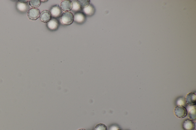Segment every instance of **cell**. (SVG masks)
<instances>
[{"instance_id":"obj_1","label":"cell","mask_w":196,"mask_h":130,"mask_svg":"<svg viewBox=\"0 0 196 130\" xmlns=\"http://www.w3.org/2000/svg\"><path fill=\"white\" fill-rule=\"evenodd\" d=\"M74 15L72 12H65L61 16V20L62 24L66 25H70L73 23Z\"/></svg>"},{"instance_id":"obj_2","label":"cell","mask_w":196,"mask_h":130,"mask_svg":"<svg viewBox=\"0 0 196 130\" xmlns=\"http://www.w3.org/2000/svg\"><path fill=\"white\" fill-rule=\"evenodd\" d=\"M175 115L178 118H185L187 115V110L185 107L181 106H178L174 110Z\"/></svg>"},{"instance_id":"obj_3","label":"cell","mask_w":196,"mask_h":130,"mask_svg":"<svg viewBox=\"0 0 196 130\" xmlns=\"http://www.w3.org/2000/svg\"><path fill=\"white\" fill-rule=\"evenodd\" d=\"M196 95L195 93H189L186 96L185 102L189 106H195L196 105Z\"/></svg>"},{"instance_id":"obj_4","label":"cell","mask_w":196,"mask_h":130,"mask_svg":"<svg viewBox=\"0 0 196 130\" xmlns=\"http://www.w3.org/2000/svg\"><path fill=\"white\" fill-rule=\"evenodd\" d=\"M40 11L36 8H32L28 10L27 15L28 18L32 20H36L40 17Z\"/></svg>"},{"instance_id":"obj_5","label":"cell","mask_w":196,"mask_h":130,"mask_svg":"<svg viewBox=\"0 0 196 130\" xmlns=\"http://www.w3.org/2000/svg\"><path fill=\"white\" fill-rule=\"evenodd\" d=\"M50 12L51 16L55 18L61 17L63 13L62 9L58 5H56L51 7Z\"/></svg>"},{"instance_id":"obj_6","label":"cell","mask_w":196,"mask_h":130,"mask_svg":"<svg viewBox=\"0 0 196 130\" xmlns=\"http://www.w3.org/2000/svg\"><path fill=\"white\" fill-rule=\"evenodd\" d=\"M60 7L62 11L65 12H69L73 8V3L70 0H65L61 3Z\"/></svg>"},{"instance_id":"obj_7","label":"cell","mask_w":196,"mask_h":130,"mask_svg":"<svg viewBox=\"0 0 196 130\" xmlns=\"http://www.w3.org/2000/svg\"><path fill=\"white\" fill-rule=\"evenodd\" d=\"M182 127L184 130H195V122L191 120H186L183 123Z\"/></svg>"},{"instance_id":"obj_8","label":"cell","mask_w":196,"mask_h":130,"mask_svg":"<svg viewBox=\"0 0 196 130\" xmlns=\"http://www.w3.org/2000/svg\"><path fill=\"white\" fill-rule=\"evenodd\" d=\"M40 17L42 22L47 23L51 20L52 16L49 11L45 10L42 11L41 13Z\"/></svg>"},{"instance_id":"obj_9","label":"cell","mask_w":196,"mask_h":130,"mask_svg":"<svg viewBox=\"0 0 196 130\" xmlns=\"http://www.w3.org/2000/svg\"><path fill=\"white\" fill-rule=\"evenodd\" d=\"M48 28L51 30H55L58 29L59 26V23L57 19H51L47 24Z\"/></svg>"},{"instance_id":"obj_10","label":"cell","mask_w":196,"mask_h":130,"mask_svg":"<svg viewBox=\"0 0 196 130\" xmlns=\"http://www.w3.org/2000/svg\"><path fill=\"white\" fill-rule=\"evenodd\" d=\"M86 17L82 12H78L75 14L74 16V20L79 23H82L85 21Z\"/></svg>"},{"instance_id":"obj_11","label":"cell","mask_w":196,"mask_h":130,"mask_svg":"<svg viewBox=\"0 0 196 130\" xmlns=\"http://www.w3.org/2000/svg\"><path fill=\"white\" fill-rule=\"evenodd\" d=\"M83 12L86 15L88 16H91L94 14L95 12V9L93 6L92 5L89 4L87 7L83 9Z\"/></svg>"},{"instance_id":"obj_12","label":"cell","mask_w":196,"mask_h":130,"mask_svg":"<svg viewBox=\"0 0 196 130\" xmlns=\"http://www.w3.org/2000/svg\"><path fill=\"white\" fill-rule=\"evenodd\" d=\"M190 108H188V110L189 111V116L190 118L193 121H196V109L195 107L194 108H193L192 106H189Z\"/></svg>"},{"instance_id":"obj_13","label":"cell","mask_w":196,"mask_h":130,"mask_svg":"<svg viewBox=\"0 0 196 130\" xmlns=\"http://www.w3.org/2000/svg\"><path fill=\"white\" fill-rule=\"evenodd\" d=\"M77 2L80 7L83 9L89 6L90 3V0H78Z\"/></svg>"},{"instance_id":"obj_14","label":"cell","mask_w":196,"mask_h":130,"mask_svg":"<svg viewBox=\"0 0 196 130\" xmlns=\"http://www.w3.org/2000/svg\"><path fill=\"white\" fill-rule=\"evenodd\" d=\"M29 4L32 7L36 8L40 6L41 1L40 0H31L29 1Z\"/></svg>"},{"instance_id":"obj_15","label":"cell","mask_w":196,"mask_h":130,"mask_svg":"<svg viewBox=\"0 0 196 130\" xmlns=\"http://www.w3.org/2000/svg\"><path fill=\"white\" fill-rule=\"evenodd\" d=\"M72 2L73 3L72 10L74 11H79L81 10V8L80 7L79 5L78 4L77 1H74Z\"/></svg>"},{"instance_id":"obj_16","label":"cell","mask_w":196,"mask_h":130,"mask_svg":"<svg viewBox=\"0 0 196 130\" xmlns=\"http://www.w3.org/2000/svg\"><path fill=\"white\" fill-rule=\"evenodd\" d=\"M94 130H107V128L105 124H99L96 126Z\"/></svg>"},{"instance_id":"obj_17","label":"cell","mask_w":196,"mask_h":130,"mask_svg":"<svg viewBox=\"0 0 196 130\" xmlns=\"http://www.w3.org/2000/svg\"><path fill=\"white\" fill-rule=\"evenodd\" d=\"M185 102L184 99L183 98L181 97L178 99L177 104L178 106H183L185 104Z\"/></svg>"},{"instance_id":"obj_18","label":"cell","mask_w":196,"mask_h":130,"mask_svg":"<svg viewBox=\"0 0 196 130\" xmlns=\"http://www.w3.org/2000/svg\"><path fill=\"white\" fill-rule=\"evenodd\" d=\"M118 129V128L116 126H112L111 128H110V130H117Z\"/></svg>"},{"instance_id":"obj_19","label":"cell","mask_w":196,"mask_h":130,"mask_svg":"<svg viewBox=\"0 0 196 130\" xmlns=\"http://www.w3.org/2000/svg\"><path fill=\"white\" fill-rule=\"evenodd\" d=\"M19 2H20V3H23V4H25V3H26L28 2V1H24V0H22V1H19Z\"/></svg>"},{"instance_id":"obj_20","label":"cell","mask_w":196,"mask_h":130,"mask_svg":"<svg viewBox=\"0 0 196 130\" xmlns=\"http://www.w3.org/2000/svg\"><path fill=\"white\" fill-rule=\"evenodd\" d=\"M78 130H85V129H79Z\"/></svg>"},{"instance_id":"obj_21","label":"cell","mask_w":196,"mask_h":130,"mask_svg":"<svg viewBox=\"0 0 196 130\" xmlns=\"http://www.w3.org/2000/svg\"><path fill=\"white\" fill-rule=\"evenodd\" d=\"M41 2H47L48 1H41Z\"/></svg>"},{"instance_id":"obj_22","label":"cell","mask_w":196,"mask_h":130,"mask_svg":"<svg viewBox=\"0 0 196 130\" xmlns=\"http://www.w3.org/2000/svg\"><path fill=\"white\" fill-rule=\"evenodd\" d=\"M117 130H121V129H118Z\"/></svg>"}]
</instances>
